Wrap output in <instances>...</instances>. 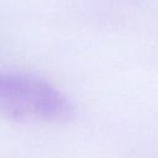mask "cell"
Segmentation results:
<instances>
[{
	"label": "cell",
	"instance_id": "6da1fadb",
	"mask_svg": "<svg viewBox=\"0 0 158 158\" xmlns=\"http://www.w3.org/2000/svg\"><path fill=\"white\" fill-rule=\"evenodd\" d=\"M0 112L16 122H69L75 109L69 99L49 83L28 74L0 77Z\"/></svg>",
	"mask_w": 158,
	"mask_h": 158
}]
</instances>
